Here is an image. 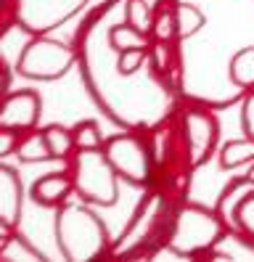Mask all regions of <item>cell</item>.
I'll use <instances>...</instances> for the list:
<instances>
[{"label":"cell","mask_w":254,"mask_h":262,"mask_svg":"<svg viewBox=\"0 0 254 262\" xmlns=\"http://www.w3.org/2000/svg\"><path fill=\"white\" fill-rule=\"evenodd\" d=\"M249 180H254V167L249 169Z\"/></svg>","instance_id":"obj_6"},{"label":"cell","mask_w":254,"mask_h":262,"mask_svg":"<svg viewBox=\"0 0 254 262\" xmlns=\"http://www.w3.org/2000/svg\"><path fill=\"white\" fill-rule=\"evenodd\" d=\"M251 159H254V138L251 141H233L222 151V164L225 167H238V164H246Z\"/></svg>","instance_id":"obj_1"},{"label":"cell","mask_w":254,"mask_h":262,"mask_svg":"<svg viewBox=\"0 0 254 262\" xmlns=\"http://www.w3.org/2000/svg\"><path fill=\"white\" fill-rule=\"evenodd\" d=\"M244 125H246V133L254 138V96L246 101V114H244Z\"/></svg>","instance_id":"obj_4"},{"label":"cell","mask_w":254,"mask_h":262,"mask_svg":"<svg viewBox=\"0 0 254 262\" xmlns=\"http://www.w3.org/2000/svg\"><path fill=\"white\" fill-rule=\"evenodd\" d=\"M236 214H238V225H241L254 241V193H246V199L238 204Z\"/></svg>","instance_id":"obj_2"},{"label":"cell","mask_w":254,"mask_h":262,"mask_svg":"<svg viewBox=\"0 0 254 262\" xmlns=\"http://www.w3.org/2000/svg\"><path fill=\"white\" fill-rule=\"evenodd\" d=\"M170 32H172L170 29V16H164L162 21H159V37H170Z\"/></svg>","instance_id":"obj_5"},{"label":"cell","mask_w":254,"mask_h":262,"mask_svg":"<svg viewBox=\"0 0 254 262\" xmlns=\"http://www.w3.org/2000/svg\"><path fill=\"white\" fill-rule=\"evenodd\" d=\"M48 143H51V151L56 154V157H61V154L67 151V146H69V138L64 141L61 130H51V133H48Z\"/></svg>","instance_id":"obj_3"}]
</instances>
